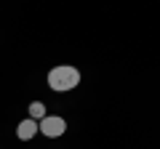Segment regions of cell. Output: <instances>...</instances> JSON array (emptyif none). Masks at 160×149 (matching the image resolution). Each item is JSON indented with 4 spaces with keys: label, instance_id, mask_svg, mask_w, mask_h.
Wrapping results in <instances>:
<instances>
[{
    "label": "cell",
    "instance_id": "1",
    "mask_svg": "<svg viewBox=\"0 0 160 149\" xmlns=\"http://www.w3.org/2000/svg\"><path fill=\"white\" fill-rule=\"evenodd\" d=\"M48 88L56 93H67V91H75L80 85V69L69 67V64H56L53 69H48Z\"/></svg>",
    "mask_w": 160,
    "mask_h": 149
},
{
    "label": "cell",
    "instance_id": "2",
    "mask_svg": "<svg viewBox=\"0 0 160 149\" xmlns=\"http://www.w3.org/2000/svg\"><path fill=\"white\" fill-rule=\"evenodd\" d=\"M38 128H40V133H43L46 138H59V136H64V131H67V120H64L62 115H46L38 123Z\"/></svg>",
    "mask_w": 160,
    "mask_h": 149
},
{
    "label": "cell",
    "instance_id": "3",
    "mask_svg": "<svg viewBox=\"0 0 160 149\" xmlns=\"http://www.w3.org/2000/svg\"><path fill=\"white\" fill-rule=\"evenodd\" d=\"M38 133H40L38 120H32V117H24V120L16 125V138H19V141H32Z\"/></svg>",
    "mask_w": 160,
    "mask_h": 149
},
{
    "label": "cell",
    "instance_id": "4",
    "mask_svg": "<svg viewBox=\"0 0 160 149\" xmlns=\"http://www.w3.org/2000/svg\"><path fill=\"white\" fill-rule=\"evenodd\" d=\"M46 115H48V112H46V104H43V101H32V104H29V117H32V120L40 123Z\"/></svg>",
    "mask_w": 160,
    "mask_h": 149
}]
</instances>
